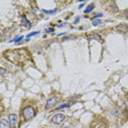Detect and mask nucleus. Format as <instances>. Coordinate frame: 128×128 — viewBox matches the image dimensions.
<instances>
[{
  "label": "nucleus",
  "instance_id": "f257e3e1",
  "mask_svg": "<svg viewBox=\"0 0 128 128\" xmlns=\"http://www.w3.org/2000/svg\"><path fill=\"white\" fill-rule=\"evenodd\" d=\"M22 115L25 120H30L35 116V110L33 107H31V106H27V107H25L22 111Z\"/></svg>",
  "mask_w": 128,
  "mask_h": 128
},
{
  "label": "nucleus",
  "instance_id": "f03ea898",
  "mask_svg": "<svg viewBox=\"0 0 128 128\" xmlns=\"http://www.w3.org/2000/svg\"><path fill=\"white\" fill-rule=\"evenodd\" d=\"M64 120H65V115H64V114H57V115H55V116L51 118V123H53V124H56V125L63 124Z\"/></svg>",
  "mask_w": 128,
  "mask_h": 128
},
{
  "label": "nucleus",
  "instance_id": "7ed1b4c3",
  "mask_svg": "<svg viewBox=\"0 0 128 128\" xmlns=\"http://www.w3.org/2000/svg\"><path fill=\"white\" fill-rule=\"evenodd\" d=\"M9 120H10V124H11V128H15L18 124V116L15 114H10L9 115Z\"/></svg>",
  "mask_w": 128,
  "mask_h": 128
},
{
  "label": "nucleus",
  "instance_id": "20e7f679",
  "mask_svg": "<svg viewBox=\"0 0 128 128\" xmlns=\"http://www.w3.org/2000/svg\"><path fill=\"white\" fill-rule=\"evenodd\" d=\"M56 102H57V97L56 96H54V97H51V99H49L48 101H47V103H46V106L45 107L47 108V110H49V108H51L53 106L56 104Z\"/></svg>",
  "mask_w": 128,
  "mask_h": 128
},
{
  "label": "nucleus",
  "instance_id": "39448f33",
  "mask_svg": "<svg viewBox=\"0 0 128 128\" xmlns=\"http://www.w3.org/2000/svg\"><path fill=\"white\" fill-rule=\"evenodd\" d=\"M10 127H11L10 120L2 118V119H1V123H0V128H10Z\"/></svg>",
  "mask_w": 128,
  "mask_h": 128
},
{
  "label": "nucleus",
  "instance_id": "423d86ee",
  "mask_svg": "<svg viewBox=\"0 0 128 128\" xmlns=\"http://www.w3.org/2000/svg\"><path fill=\"white\" fill-rule=\"evenodd\" d=\"M93 9H94V5H93V3H91V5H89V6L87 7V9L84 10V13H85V14L90 13V12H91Z\"/></svg>",
  "mask_w": 128,
  "mask_h": 128
},
{
  "label": "nucleus",
  "instance_id": "0eeeda50",
  "mask_svg": "<svg viewBox=\"0 0 128 128\" xmlns=\"http://www.w3.org/2000/svg\"><path fill=\"white\" fill-rule=\"evenodd\" d=\"M69 106H70L69 103H64V104H61V105L57 106L56 110H57V111H59V110H64V108H67V107H69Z\"/></svg>",
  "mask_w": 128,
  "mask_h": 128
},
{
  "label": "nucleus",
  "instance_id": "6e6552de",
  "mask_svg": "<svg viewBox=\"0 0 128 128\" xmlns=\"http://www.w3.org/2000/svg\"><path fill=\"white\" fill-rule=\"evenodd\" d=\"M22 20H23V24H26V28H30L31 27V23L27 21V19H26L25 17H22Z\"/></svg>",
  "mask_w": 128,
  "mask_h": 128
},
{
  "label": "nucleus",
  "instance_id": "1a4fd4ad",
  "mask_svg": "<svg viewBox=\"0 0 128 128\" xmlns=\"http://www.w3.org/2000/svg\"><path fill=\"white\" fill-rule=\"evenodd\" d=\"M89 40H92V38H95V40H99L100 41V37L97 36V35H89L88 36Z\"/></svg>",
  "mask_w": 128,
  "mask_h": 128
},
{
  "label": "nucleus",
  "instance_id": "9d476101",
  "mask_svg": "<svg viewBox=\"0 0 128 128\" xmlns=\"http://www.w3.org/2000/svg\"><path fill=\"white\" fill-rule=\"evenodd\" d=\"M100 23H101V21H100L99 19H94L93 22H92V24H93V25H99Z\"/></svg>",
  "mask_w": 128,
  "mask_h": 128
},
{
  "label": "nucleus",
  "instance_id": "9b49d317",
  "mask_svg": "<svg viewBox=\"0 0 128 128\" xmlns=\"http://www.w3.org/2000/svg\"><path fill=\"white\" fill-rule=\"evenodd\" d=\"M22 38H23V36H19V37H15V38H14V40H12L11 41V42H20V41L21 40H22Z\"/></svg>",
  "mask_w": 128,
  "mask_h": 128
},
{
  "label": "nucleus",
  "instance_id": "f8f14e48",
  "mask_svg": "<svg viewBox=\"0 0 128 128\" xmlns=\"http://www.w3.org/2000/svg\"><path fill=\"white\" fill-rule=\"evenodd\" d=\"M40 32H32V33H30V34L27 35V38L28 37H31V36H34V35H36V34H38Z\"/></svg>",
  "mask_w": 128,
  "mask_h": 128
},
{
  "label": "nucleus",
  "instance_id": "ddd939ff",
  "mask_svg": "<svg viewBox=\"0 0 128 128\" xmlns=\"http://www.w3.org/2000/svg\"><path fill=\"white\" fill-rule=\"evenodd\" d=\"M43 12H44V13H48V14H51V13H55V12H56V10H53V11H47V10H43Z\"/></svg>",
  "mask_w": 128,
  "mask_h": 128
},
{
  "label": "nucleus",
  "instance_id": "4468645a",
  "mask_svg": "<svg viewBox=\"0 0 128 128\" xmlns=\"http://www.w3.org/2000/svg\"><path fill=\"white\" fill-rule=\"evenodd\" d=\"M61 128H71V125L70 124H65V125H63Z\"/></svg>",
  "mask_w": 128,
  "mask_h": 128
},
{
  "label": "nucleus",
  "instance_id": "2eb2a0df",
  "mask_svg": "<svg viewBox=\"0 0 128 128\" xmlns=\"http://www.w3.org/2000/svg\"><path fill=\"white\" fill-rule=\"evenodd\" d=\"M101 17H102V13H97L94 15V19H99V18H101Z\"/></svg>",
  "mask_w": 128,
  "mask_h": 128
},
{
  "label": "nucleus",
  "instance_id": "dca6fc26",
  "mask_svg": "<svg viewBox=\"0 0 128 128\" xmlns=\"http://www.w3.org/2000/svg\"><path fill=\"white\" fill-rule=\"evenodd\" d=\"M53 31H54L53 28H47V30H46V32H47V33H49V32H53Z\"/></svg>",
  "mask_w": 128,
  "mask_h": 128
},
{
  "label": "nucleus",
  "instance_id": "f3484780",
  "mask_svg": "<svg viewBox=\"0 0 128 128\" xmlns=\"http://www.w3.org/2000/svg\"><path fill=\"white\" fill-rule=\"evenodd\" d=\"M79 20H80L79 18H77V19H76V20H74V22H73V23H74V24H77V23L79 22Z\"/></svg>",
  "mask_w": 128,
  "mask_h": 128
},
{
  "label": "nucleus",
  "instance_id": "a211bd4d",
  "mask_svg": "<svg viewBox=\"0 0 128 128\" xmlns=\"http://www.w3.org/2000/svg\"><path fill=\"white\" fill-rule=\"evenodd\" d=\"M125 17L128 19V10H126V11H125Z\"/></svg>",
  "mask_w": 128,
  "mask_h": 128
},
{
  "label": "nucleus",
  "instance_id": "6ab92c4d",
  "mask_svg": "<svg viewBox=\"0 0 128 128\" xmlns=\"http://www.w3.org/2000/svg\"><path fill=\"white\" fill-rule=\"evenodd\" d=\"M0 71H1V74L5 73V69H3V68H1V70H0Z\"/></svg>",
  "mask_w": 128,
  "mask_h": 128
},
{
  "label": "nucleus",
  "instance_id": "aec40b11",
  "mask_svg": "<svg viewBox=\"0 0 128 128\" xmlns=\"http://www.w3.org/2000/svg\"><path fill=\"white\" fill-rule=\"evenodd\" d=\"M64 25H65V24H59V25H57V26H58V27H63Z\"/></svg>",
  "mask_w": 128,
  "mask_h": 128
}]
</instances>
